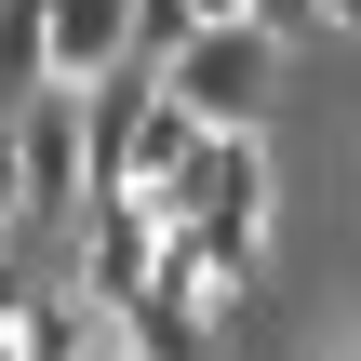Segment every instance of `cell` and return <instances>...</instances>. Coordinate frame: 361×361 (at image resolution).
<instances>
[{"label": "cell", "mask_w": 361, "mask_h": 361, "mask_svg": "<svg viewBox=\"0 0 361 361\" xmlns=\"http://www.w3.org/2000/svg\"><path fill=\"white\" fill-rule=\"evenodd\" d=\"M268 80H281V27H255V13H241V27H201V40L161 67V94H174L201 134H255V121H268Z\"/></svg>", "instance_id": "1"}, {"label": "cell", "mask_w": 361, "mask_h": 361, "mask_svg": "<svg viewBox=\"0 0 361 361\" xmlns=\"http://www.w3.org/2000/svg\"><path fill=\"white\" fill-rule=\"evenodd\" d=\"M161 241H174V214H161L147 188H94V201H80V308L147 295V281H161Z\"/></svg>", "instance_id": "2"}, {"label": "cell", "mask_w": 361, "mask_h": 361, "mask_svg": "<svg viewBox=\"0 0 361 361\" xmlns=\"http://www.w3.org/2000/svg\"><path fill=\"white\" fill-rule=\"evenodd\" d=\"M107 322H121V348H147V361H214V308H201V295H174V281L121 295Z\"/></svg>", "instance_id": "6"}, {"label": "cell", "mask_w": 361, "mask_h": 361, "mask_svg": "<svg viewBox=\"0 0 361 361\" xmlns=\"http://www.w3.org/2000/svg\"><path fill=\"white\" fill-rule=\"evenodd\" d=\"M94 361H147V348H121V322H107V335H94Z\"/></svg>", "instance_id": "9"}, {"label": "cell", "mask_w": 361, "mask_h": 361, "mask_svg": "<svg viewBox=\"0 0 361 361\" xmlns=\"http://www.w3.org/2000/svg\"><path fill=\"white\" fill-rule=\"evenodd\" d=\"M40 27H54V80L134 67V0H40Z\"/></svg>", "instance_id": "5"}, {"label": "cell", "mask_w": 361, "mask_h": 361, "mask_svg": "<svg viewBox=\"0 0 361 361\" xmlns=\"http://www.w3.org/2000/svg\"><path fill=\"white\" fill-rule=\"evenodd\" d=\"M13 147H27V214H67V201H94V134H80V80H54L40 107H13Z\"/></svg>", "instance_id": "4"}, {"label": "cell", "mask_w": 361, "mask_h": 361, "mask_svg": "<svg viewBox=\"0 0 361 361\" xmlns=\"http://www.w3.org/2000/svg\"><path fill=\"white\" fill-rule=\"evenodd\" d=\"M174 228H241V241H268V134H214L174 188H147Z\"/></svg>", "instance_id": "3"}, {"label": "cell", "mask_w": 361, "mask_h": 361, "mask_svg": "<svg viewBox=\"0 0 361 361\" xmlns=\"http://www.w3.org/2000/svg\"><path fill=\"white\" fill-rule=\"evenodd\" d=\"M188 13H201V27H241V13H255V0H188Z\"/></svg>", "instance_id": "8"}, {"label": "cell", "mask_w": 361, "mask_h": 361, "mask_svg": "<svg viewBox=\"0 0 361 361\" xmlns=\"http://www.w3.org/2000/svg\"><path fill=\"white\" fill-rule=\"evenodd\" d=\"M322 27H361V0H322Z\"/></svg>", "instance_id": "10"}, {"label": "cell", "mask_w": 361, "mask_h": 361, "mask_svg": "<svg viewBox=\"0 0 361 361\" xmlns=\"http://www.w3.org/2000/svg\"><path fill=\"white\" fill-rule=\"evenodd\" d=\"M0 201L27 214V147H13V121H0Z\"/></svg>", "instance_id": "7"}]
</instances>
